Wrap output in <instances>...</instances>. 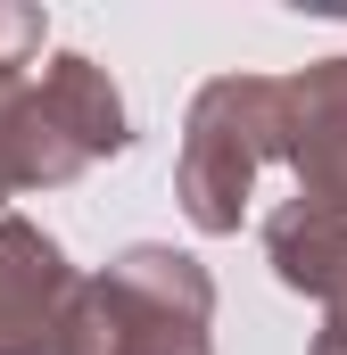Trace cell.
I'll list each match as a JSON object with an SVG mask.
<instances>
[{
	"label": "cell",
	"instance_id": "cell-1",
	"mask_svg": "<svg viewBox=\"0 0 347 355\" xmlns=\"http://www.w3.org/2000/svg\"><path fill=\"white\" fill-rule=\"evenodd\" d=\"M58 355H215V281L166 240L116 248L108 272L75 281Z\"/></svg>",
	"mask_w": 347,
	"mask_h": 355
},
{
	"label": "cell",
	"instance_id": "cell-2",
	"mask_svg": "<svg viewBox=\"0 0 347 355\" xmlns=\"http://www.w3.org/2000/svg\"><path fill=\"white\" fill-rule=\"evenodd\" d=\"M281 157V75H215L190 91L182 116V157H174V198L190 232L232 240L248 223L257 174Z\"/></svg>",
	"mask_w": 347,
	"mask_h": 355
},
{
	"label": "cell",
	"instance_id": "cell-3",
	"mask_svg": "<svg viewBox=\"0 0 347 355\" xmlns=\"http://www.w3.org/2000/svg\"><path fill=\"white\" fill-rule=\"evenodd\" d=\"M133 149V116L116 75L91 50H50L42 75H25L17 107H8V198L17 190H67L91 174L99 157Z\"/></svg>",
	"mask_w": 347,
	"mask_h": 355
},
{
	"label": "cell",
	"instance_id": "cell-4",
	"mask_svg": "<svg viewBox=\"0 0 347 355\" xmlns=\"http://www.w3.org/2000/svg\"><path fill=\"white\" fill-rule=\"evenodd\" d=\"M281 166L306 215H347V50L281 75Z\"/></svg>",
	"mask_w": 347,
	"mask_h": 355
},
{
	"label": "cell",
	"instance_id": "cell-5",
	"mask_svg": "<svg viewBox=\"0 0 347 355\" xmlns=\"http://www.w3.org/2000/svg\"><path fill=\"white\" fill-rule=\"evenodd\" d=\"M75 281L83 272L67 265V248L42 223L0 215V355H58Z\"/></svg>",
	"mask_w": 347,
	"mask_h": 355
},
{
	"label": "cell",
	"instance_id": "cell-6",
	"mask_svg": "<svg viewBox=\"0 0 347 355\" xmlns=\"http://www.w3.org/2000/svg\"><path fill=\"white\" fill-rule=\"evenodd\" d=\"M264 257H273V272H281V289L314 297L323 322L347 331V215L273 207V215H264Z\"/></svg>",
	"mask_w": 347,
	"mask_h": 355
},
{
	"label": "cell",
	"instance_id": "cell-7",
	"mask_svg": "<svg viewBox=\"0 0 347 355\" xmlns=\"http://www.w3.org/2000/svg\"><path fill=\"white\" fill-rule=\"evenodd\" d=\"M42 42H50V17L25 0H0V75H25L42 58Z\"/></svg>",
	"mask_w": 347,
	"mask_h": 355
},
{
	"label": "cell",
	"instance_id": "cell-8",
	"mask_svg": "<svg viewBox=\"0 0 347 355\" xmlns=\"http://www.w3.org/2000/svg\"><path fill=\"white\" fill-rule=\"evenodd\" d=\"M25 75H0V207H8V107H17Z\"/></svg>",
	"mask_w": 347,
	"mask_h": 355
},
{
	"label": "cell",
	"instance_id": "cell-9",
	"mask_svg": "<svg viewBox=\"0 0 347 355\" xmlns=\"http://www.w3.org/2000/svg\"><path fill=\"white\" fill-rule=\"evenodd\" d=\"M306 355H347V331H331V322H323V331H314V347Z\"/></svg>",
	"mask_w": 347,
	"mask_h": 355
},
{
	"label": "cell",
	"instance_id": "cell-10",
	"mask_svg": "<svg viewBox=\"0 0 347 355\" xmlns=\"http://www.w3.org/2000/svg\"><path fill=\"white\" fill-rule=\"evenodd\" d=\"M0 215H8V207H0Z\"/></svg>",
	"mask_w": 347,
	"mask_h": 355
}]
</instances>
